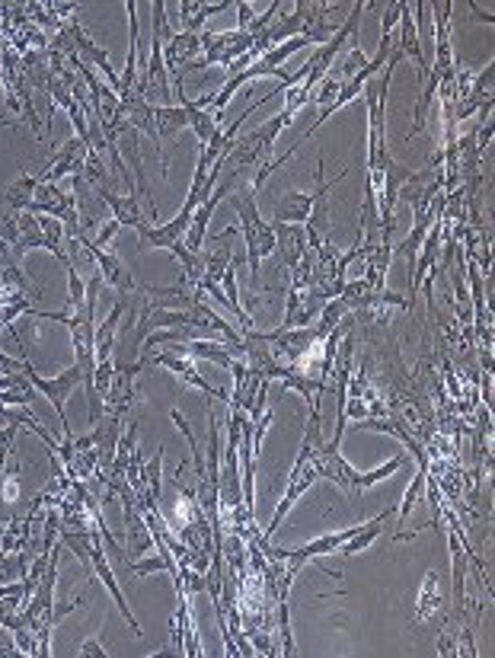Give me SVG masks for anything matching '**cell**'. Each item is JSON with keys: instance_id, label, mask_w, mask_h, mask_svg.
<instances>
[{"instance_id": "obj_1", "label": "cell", "mask_w": 495, "mask_h": 658, "mask_svg": "<svg viewBox=\"0 0 495 658\" xmlns=\"http://www.w3.org/2000/svg\"><path fill=\"white\" fill-rule=\"evenodd\" d=\"M227 195H230V208L237 211V221H240V234H243V246H246V266H250L253 294H256L259 278H262V259L278 250L275 227L259 215L256 189L250 183L234 186Z\"/></svg>"}, {"instance_id": "obj_2", "label": "cell", "mask_w": 495, "mask_h": 658, "mask_svg": "<svg viewBox=\"0 0 495 658\" xmlns=\"http://www.w3.org/2000/svg\"><path fill=\"white\" fill-rule=\"evenodd\" d=\"M154 13V29H151V61H147V71L141 74V80L135 84V93L144 96L151 106H173V80L167 71V61H163V45L173 36L170 32V20H167V4L163 0H154L151 4Z\"/></svg>"}, {"instance_id": "obj_3", "label": "cell", "mask_w": 495, "mask_h": 658, "mask_svg": "<svg viewBox=\"0 0 495 658\" xmlns=\"http://www.w3.org/2000/svg\"><path fill=\"white\" fill-rule=\"evenodd\" d=\"M438 515L448 521V550H451V598H454V617H451V623L454 627H460V623H467V566H470V559L476 566H480V559L473 556V550L467 547V534H464V528H460V521H457V515L451 512L448 505L441 502V508H438ZM480 575H483V582H489L486 579V569L480 566Z\"/></svg>"}, {"instance_id": "obj_4", "label": "cell", "mask_w": 495, "mask_h": 658, "mask_svg": "<svg viewBox=\"0 0 495 658\" xmlns=\"http://www.w3.org/2000/svg\"><path fill=\"white\" fill-rule=\"evenodd\" d=\"M253 48V36L250 32H240V29H227V32H202V58L189 61L179 74H195V71H208L214 64L221 68H230L237 58L250 55Z\"/></svg>"}, {"instance_id": "obj_5", "label": "cell", "mask_w": 495, "mask_h": 658, "mask_svg": "<svg viewBox=\"0 0 495 658\" xmlns=\"http://www.w3.org/2000/svg\"><path fill=\"white\" fill-rule=\"evenodd\" d=\"M23 374L29 377V384L36 387V390L42 393V397L55 406V413H58V419H61V432H64V438H74L71 419H68V413H64V403H68L71 393H74L80 384H84V374H80V368L71 365V368H64L58 377H42V374L26 361V371H23Z\"/></svg>"}, {"instance_id": "obj_6", "label": "cell", "mask_w": 495, "mask_h": 658, "mask_svg": "<svg viewBox=\"0 0 495 658\" xmlns=\"http://www.w3.org/2000/svg\"><path fill=\"white\" fill-rule=\"evenodd\" d=\"M71 246H74V253H77V246H80V250H84L96 262V269H99V275H103V282L109 288L119 291V298H128V294L138 291L135 275H131V269L122 262V256H115L109 250H96V246L90 243V237H87V230L77 240H71Z\"/></svg>"}, {"instance_id": "obj_7", "label": "cell", "mask_w": 495, "mask_h": 658, "mask_svg": "<svg viewBox=\"0 0 495 658\" xmlns=\"http://www.w3.org/2000/svg\"><path fill=\"white\" fill-rule=\"evenodd\" d=\"M147 365H151V361H147V355H141L138 361H131V365H119L112 371L109 390L103 397V413H112V416L128 413L131 403L138 400V377Z\"/></svg>"}, {"instance_id": "obj_8", "label": "cell", "mask_w": 495, "mask_h": 658, "mask_svg": "<svg viewBox=\"0 0 495 658\" xmlns=\"http://www.w3.org/2000/svg\"><path fill=\"white\" fill-rule=\"evenodd\" d=\"M103 531H109L106 524H103V528H96V534H93V544H90V569H93L96 579H103V585L109 588L112 601L119 604V614L125 617V623L131 627V633H135V639H141L144 630H141V623L135 620V614H131V607H128V601H125V595H122V588H119V579H115V572H112V566H109V553L103 550Z\"/></svg>"}, {"instance_id": "obj_9", "label": "cell", "mask_w": 495, "mask_h": 658, "mask_svg": "<svg viewBox=\"0 0 495 658\" xmlns=\"http://www.w3.org/2000/svg\"><path fill=\"white\" fill-rule=\"evenodd\" d=\"M147 361H151V365H157V368H167L170 374H176L179 381H183V387H195V390H202V393H208V397L221 400V403L230 400V393H224L221 387L208 384L205 377L198 374L195 361H192L189 355H179V352H173V349H160L157 355H151Z\"/></svg>"}, {"instance_id": "obj_10", "label": "cell", "mask_w": 495, "mask_h": 658, "mask_svg": "<svg viewBox=\"0 0 495 658\" xmlns=\"http://www.w3.org/2000/svg\"><path fill=\"white\" fill-rule=\"evenodd\" d=\"M310 460H313V467H317V476H320V480L333 483L345 499H352V496H355V489H352L355 467L339 454V448H333V444H329V441H323L320 448H317V454H313Z\"/></svg>"}, {"instance_id": "obj_11", "label": "cell", "mask_w": 495, "mask_h": 658, "mask_svg": "<svg viewBox=\"0 0 495 658\" xmlns=\"http://www.w3.org/2000/svg\"><path fill=\"white\" fill-rule=\"evenodd\" d=\"M87 154H90V144H84L77 135L61 147V151L45 163V167L36 173L39 183H58L64 176H80L84 173V163H87Z\"/></svg>"}, {"instance_id": "obj_12", "label": "cell", "mask_w": 495, "mask_h": 658, "mask_svg": "<svg viewBox=\"0 0 495 658\" xmlns=\"http://www.w3.org/2000/svg\"><path fill=\"white\" fill-rule=\"evenodd\" d=\"M198 52H202V32H173L167 45H163V61H167L170 80L179 77V71H183Z\"/></svg>"}, {"instance_id": "obj_13", "label": "cell", "mask_w": 495, "mask_h": 658, "mask_svg": "<svg viewBox=\"0 0 495 658\" xmlns=\"http://www.w3.org/2000/svg\"><path fill=\"white\" fill-rule=\"evenodd\" d=\"M416 464H419L416 480L409 483V489H406L403 502L396 505V531H393V540H406V518H409V512H412V505H416V502H419V496L425 492L428 476H432V454L422 451V454L416 457Z\"/></svg>"}, {"instance_id": "obj_14", "label": "cell", "mask_w": 495, "mask_h": 658, "mask_svg": "<svg viewBox=\"0 0 495 658\" xmlns=\"http://www.w3.org/2000/svg\"><path fill=\"white\" fill-rule=\"evenodd\" d=\"M99 202H106L109 211H112V221H119L122 227H131L138 230L144 224V211H141V202H138V192H112V189H93Z\"/></svg>"}, {"instance_id": "obj_15", "label": "cell", "mask_w": 495, "mask_h": 658, "mask_svg": "<svg viewBox=\"0 0 495 658\" xmlns=\"http://www.w3.org/2000/svg\"><path fill=\"white\" fill-rule=\"evenodd\" d=\"M310 208H313V192L288 189L282 199L275 202V208H272V227H278V224L301 227V224H307V218H310Z\"/></svg>"}, {"instance_id": "obj_16", "label": "cell", "mask_w": 495, "mask_h": 658, "mask_svg": "<svg viewBox=\"0 0 495 658\" xmlns=\"http://www.w3.org/2000/svg\"><path fill=\"white\" fill-rule=\"evenodd\" d=\"M393 515H396V508H384V512L377 515V518H371V521H365V524H358V531H355L349 540H345V544H342L336 553H339L342 559H352V556H358V553H365V550L374 544V540L384 534L387 521H390Z\"/></svg>"}, {"instance_id": "obj_17", "label": "cell", "mask_w": 495, "mask_h": 658, "mask_svg": "<svg viewBox=\"0 0 495 658\" xmlns=\"http://www.w3.org/2000/svg\"><path fill=\"white\" fill-rule=\"evenodd\" d=\"M224 10H230V0H221V4H205V0H179L176 4L183 32H202V26L211 20V16H218Z\"/></svg>"}, {"instance_id": "obj_18", "label": "cell", "mask_w": 495, "mask_h": 658, "mask_svg": "<svg viewBox=\"0 0 495 658\" xmlns=\"http://www.w3.org/2000/svg\"><path fill=\"white\" fill-rule=\"evenodd\" d=\"M154 128H157V141H170L179 131L189 128V112L173 103V106H154Z\"/></svg>"}, {"instance_id": "obj_19", "label": "cell", "mask_w": 495, "mask_h": 658, "mask_svg": "<svg viewBox=\"0 0 495 658\" xmlns=\"http://www.w3.org/2000/svg\"><path fill=\"white\" fill-rule=\"evenodd\" d=\"M441 585H438V572H428L422 579V588H419V598H416V623L422 620H432L438 611H441Z\"/></svg>"}, {"instance_id": "obj_20", "label": "cell", "mask_w": 495, "mask_h": 658, "mask_svg": "<svg viewBox=\"0 0 495 658\" xmlns=\"http://www.w3.org/2000/svg\"><path fill=\"white\" fill-rule=\"evenodd\" d=\"M36 186H39V176H36V173H20L0 195H4V202H7L13 211H26V205L32 202V195H36Z\"/></svg>"}, {"instance_id": "obj_21", "label": "cell", "mask_w": 495, "mask_h": 658, "mask_svg": "<svg viewBox=\"0 0 495 658\" xmlns=\"http://www.w3.org/2000/svg\"><path fill=\"white\" fill-rule=\"evenodd\" d=\"M406 467V457L400 454V457H393V460H387L384 467H374V470H365V473H358L355 470V480H352V489L355 492H365V489H371V486H377V483H384V480H390V476L396 473V470H403Z\"/></svg>"}, {"instance_id": "obj_22", "label": "cell", "mask_w": 495, "mask_h": 658, "mask_svg": "<svg viewBox=\"0 0 495 658\" xmlns=\"http://www.w3.org/2000/svg\"><path fill=\"white\" fill-rule=\"evenodd\" d=\"M0 240H4L10 250L20 243V211H13L4 202V195H0Z\"/></svg>"}, {"instance_id": "obj_23", "label": "cell", "mask_w": 495, "mask_h": 658, "mask_svg": "<svg viewBox=\"0 0 495 658\" xmlns=\"http://www.w3.org/2000/svg\"><path fill=\"white\" fill-rule=\"evenodd\" d=\"M20 499V464L16 460H7L4 473H0V502L13 505Z\"/></svg>"}, {"instance_id": "obj_24", "label": "cell", "mask_w": 495, "mask_h": 658, "mask_svg": "<svg viewBox=\"0 0 495 658\" xmlns=\"http://www.w3.org/2000/svg\"><path fill=\"white\" fill-rule=\"evenodd\" d=\"M339 90H342V80L339 77H333V74H326L317 87H313V93H310V103H317V106H329L339 96Z\"/></svg>"}, {"instance_id": "obj_25", "label": "cell", "mask_w": 495, "mask_h": 658, "mask_svg": "<svg viewBox=\"0 0 495 658\" xmlns=\"http://www.w3.org/2000/svg\"><path fill=\"white\" fill-rule=\"evenodd\" d=\"M122 230V224L119 221H106L103 227H99V234L96 237H90V243L96 246V250H109V243H112V237L119 234Z\"/></svg>"}, {"instance_id": "obj_26", "label": "cell", "mask_w": 495, "mask_h": 658, "mask_svg": "<svg viewBox=\"0 0 495 658\" xmlns=\"http://www.w3.org/2000/svg\"><path fill=\"white\" fill-rule=\"evenodd\" d=\"M77 655H80V658H103V655H106L103 633H99V636H90L87 643H80V646H77Z\"/></svg>"}, {"instance_id": "obj_27", "label": "cell", "mask_w": 495, "mask_h": 658, "mask_svg": "<svg viewBox=\"0 0 495 658\" xmlns=\"http://www.w3.org/2000/svg\"><path fill=\"white\" fill-rule=\"evenodd\" d=\"M234 7H237V29L246 32L250 29V23L256 20V7L246 4V0H234Z\"/></svg>"}, {"instance_id": "obj_28", "label": "cell", "mask_w": 495, "mask_h": 658, "mask_svg": "<svg viewBox=\"0 0 495 658\" xmlns=\"http://www.w3.org/2000/svg\"><path fill=\"white\" fill-rule=\"evenodd\" d=\"M4 42H7V36H4V32H0V45H4Z\"/></svg>"}]
</instances>
